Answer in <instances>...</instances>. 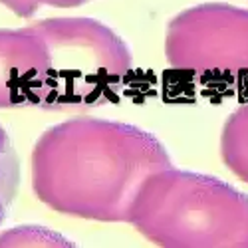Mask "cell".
<instances>
[{
  "mask_svg": "<svg viewBox=\"0 0 248 248\" xmlns=\"http://www.w3.org/2000/svg\"><path fill=\"white\" fill-rule=\"evenodd\" d=\"M20 183L18 155L6 129L0 125V224L4 222Z\"/></svg>",
  "mask_w": 248,
  "mask_h": 248,
  "instance_id": "52a82bcc",
  "label": "cell"
},
{
  "mask_svg": "<svg viewBox=\"0 0 248 248\" xmlns=\"http://www.w3.org/2000/svg\"><path fill=\"white\" fill-rule=\"evenodd\" d=\"M24 244H52V246H62L68 244L62 236L44 232L40 229H16L12 232H4L0 236V246H24Z\"/></svg>",
  "mask_w": 248,
  "mask_h": 248,
  "instance_id": "ba28073f",
  "label": "cell"
},
{
  "mask_svg": "<svg viewBox=\"0 0 248 248\" xmlns=\"http://www.w3.org/2000/svg\"><path fill=\"white\" fill-rule=\"evenodd\" d=\"M220 157L240 181L248 183V103L224 121L220 133Z\"/></svg>",
  "mask_w": 248,
  "mask_h": 248,
  "instance_id": "8992f818",
  "label": "cell"
},
{
  "mask_svg": "<svg viewBox=\"0 0 248 248\" xmlns=\"http://www.w3.org/2000/svg\"><path fill=\"white\" fill-rule=\"evenodd\" d=\"M48 50L38 22L0 28V109L42 108Z\"/></svg>",
  "mask_w": 248,
  "mask_h": 248,
  "instance_id": "5b68a950",
  "label": "cell"
},
{
  "mask_svg": "<svg viewBox=\"0 0 248 248\" xmlns=\"http://www.w3.org/2000/svg\"><path fill=\"white\" fill-rule=\"evenodd\" d=\"M48 50L42 109H90L123 88L133 58L127 44L93 18L38 22Z\"/></svg>",
  "mask_w": 248,
  "mask_h": 248,
  "instance_id": "3957f363",
  "label": "cell"
},
{
  "mask_svg": "<svg viewBox=\"0 0 248 248\" xmlns=\"http://www.w3.org/2000/svg\"><path fill=\"white\" fill-rule=\"evenodd\" d=\"M169 167L171 157L153 133L131 123L74 117L38 137L32 189L60 215L129 222L141 185Z\"/></svg>",
  "mask_w": 248,
  "mask_h": 248,
  "instance_id": "6da1fadb",
  "label": "cell"
},
{
  "mask_svg": "<svg viewBox=\"0 0 248 248\" xmlns=\"http://www.w3.org/2000/svg\"><path fill=\"white\" fill-rule=\"evenodd\" d=\"M0 4L6 6L8 10H12L20 18H30L40 8V4L36 0H0Z\"/></svg>",
  "mask_w": 248,
  "mask_h": 248,
  "instance_id": "9c48e42d",
  "label": "cell"
},
{
  "mask_svg": "<svg viewBox=\"0 0 248 248\" xmlns=\"http://www.w3.org/2000/svg\"><path fill=\"white\" fill-rule=\"evenodd\" d=\"M129 224L165 248H248V195L169 167L141 185Z\"/></svg>",
  "mask_w": 248,
  "mask_h": 248,
  "instance_id": "7a4b0ae2",
  "label": "cell"
},
{
  "mask_svg": "<svg viewBox=\"0 0 248 248\" xmlns=\"http://www.w3.org/2000/svg\"><path fill=\"white\" fill-rule=\"evenodd\" d=\"M36 2L42 6H56V8H70V6H79V4H84L88 2V0H36Z\"/></svg>",
  "mask_w": 248,
  "mask_h": 248,
  "instance_id": "30bf717a",
  "label": "cell"
},
{
  "mask_svg": "<svg viewBox=\"0 0 248 248\" xmlns=\"http://www.w3.org/2000/svg\"><path fill=\"white\" fill-rule=\"evenodd\" d=\"M169 66L189 74H248V10L199 4L179 12L167 26Z\"/></svg>",
  "mask_w": 248,
  "mask_h": 248,
  "instance_id": "277c9868",
  "label": "cell"
}]
</instances>
